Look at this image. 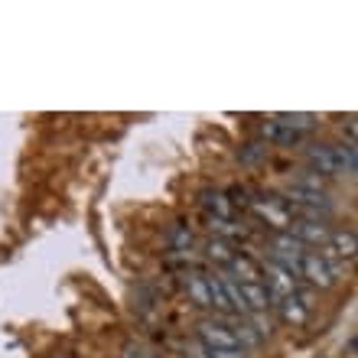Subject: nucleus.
Returning a JSON list of instances; mask_svg holds the SVG:
<instances>
[{
    "label": "nucleus",
    "instance_id": "1",
    "mask_svg": "<svg viewBox=\"0 0 358 358\" xmlns=\"http://www.w3.org/2000/svg\"><path fill=\"white\" fill-rule=\"evenodd\" d=\"M199 342H202V349L245 352L235 336V329H231V320H225V316H212V320L199 322Z\"/></svg>",
    "mask_w": 358,
    "mask_h": 358
},
{
    "label": "nucleus",
    "instance_id": "2",
    "mask_svg": "<svg viewBox=\"0 0 358 358\" xmlns=\"http://www.w3.org/2000/svg\"><path fill=\"white\" fill-rule=\"evenodd\" d=\"M248 208H251L261 222H267V225L273 228V235H277V231H287L293 222L290 206H287L283 196H264V192H261V196L248 199Z\"/></svg>",
    "mask_w": 358,
    "mask_h": 358
},
{
    "label": "nucleus",
    "instance_id": "3",
    "mask_svg": "<svg viewBox=\"0 0 358 358\" xmlns=\"http://www.w3.org/2000/svg\"><path fill=\"white\" fill-rule=\"evenodd\" d=\"M303 255H306V248H303L290 231H277V235H271V261L273 264H280L283 271H290L293 277H300Z\"/></svg>",
    "mask_w": 358,
    "mask_h": 358
},
{
    "label": "nucleus",
    "instance_id": "4",
    "mask_svg": "<svg viewBox=\"0 0 358 358\" xmlns=\"http://www.w3.org/2000/svg\"><path fill=\"white\" fill-rule=\"evenodd\" d=\"M277 313H280V320L287 322V326H293V329L306 326V320H310V313H313V287H296L287 300L277 303Z\"/></svg>",
    "mask_w": 358,
    "mask_h": 358
},
{
    "label": "nucleus",
    "instance_id": "5",
    "mask_svg": "<svg viewBox=\"0 0 358 358\" xmlns=\"http://www.w3.org/2000/svg\"><path fill=\"white\" fill-rule=\"evenodd\" d=\"M264 277H267L264 290H267V296H271V306L287 300V296L300 287V277H293L290 271H283V267L273 264V261H264V264H261V280H264Z\"/></svg>",
    "mask_w": 358,
    "mask_h": 358
},
{
    "label": "nucleus",
    "instance_id": "6",
    "mask_svg": "<svg viewBox=\"0 0 358 358\" xmlns=\"http://www.w3.org/2000/svg\"><path fill=\"white\" fill-rule=\"evenodd\" d=\"M300 280H306L313 290H316V287H320V290H329L332 283H336V277L329 273V267H326L320 251H306L300 261Z\"/></svg>",
    "mask_w": 358,
    "mask_h": 358
},
{
    "label": "nucleus",
    "instance_id": "7",
    "mask_svg": "<svg viewBox=\"0 0 358 358\" xmlns=\"http://www.w3.org/2000/svg\"><path fill=\"white\" fill-rule=\"evenodd\" d=\"M287 231H290L303 248H326L329 245V235H332L329 222H300V218H293Z\"/></svg>",
    "mask_w": 358,
    "mask_h": 358
},
{
    "label": "nucleus",
    "instance_id": "8",
    "mask_svg": "<svg viewBox=\"0 0 358 358\" xmlns=\"http://www.w3.org/2000/svg\"><path fill=\"white\" fill-rule=\"evenodd\" d=\"M306 163H310V173H316L322 179L339 176V160H336L332 143H313V147H306Z\"/></svg>",
    "mask_w": 358,
    "mask_h": 358
},
{
    "label": "nucleus",
    "instance_id": "9",
    "mask_svg": "<svg viewBox=\"0 0 358 358\" xmlns=\"http://www.w3.org/2000/svg\"><path fill=\"white\" fill-rule=\"evenodd\" d=\"M238 293H241L245 316H261L271 310V296H267L264 283H238Z\"/></svg>",
    "mask_w": 358,
    "mask_h": 358
},
{
    "label": "nucleus",
    "instance_id": "10",
    "mask_svg": "<svg viewBox=\"0 0 358 358\" xmlns=\"http://www.w3.org/2000/svg\"><path fill=\"white\" fill-rule=\"evenodd\" d=\"M228 277H235L238 283H264L261 280V264H257L251 255H245V251H235V257H231V264L225 267Z\"/></svg>",
    "mask_w": 358,
    "mask_h": 358
},
{
    "label": "nucleus",
    "instance_id": "11",
    "mask_svg": "<svg viewBox=\"0 0 358 358\" xmlns=\"http://www.w3.org/2000/svg\"><path fill=\"white\" fill-rule=\"evenodd\" d=\"M332 251V255L339 257V261H355V251H358V238H355V231L352 228H336L329 235V245H326Z\"/></svg>",
    "mask_w": 358,
    "mask_h": 358
},
{
    "label": "nucleus",
    "instance_id": "12",
    "mask_svg": "<svg viewBox=\"0 0 358 358\" xmlns=\"http://www.w3.org/2000/svg\"><path fill=\"white\" fill-rule=\"evenodd\" d=\"M202 208L208 212V218H225V222L235 218V206H231V199L222 189H206L202 192Z\"/></svg>",
    "mask_w": 358,
    "mask_h": 358
},
{
    "label": "nucleus",
    "instance_id": "13",
    "mask_svg": "<svg viewBox=\"0 0 358 358\" xmlns=\"http://www.w3.org/2000/svg\"><path fill=\"white\" fill-rule=\"evenodd\" d=\"M182 287H186L189 300L196 303L199 310H212V306H208V287H206V273H199V271H189V273H182Z\"/></svg>",
    "mask_w": 358,
    "mask_h": 358
},
{
    "label": "nucleus",
    "instance_id": "14",
    "mask_svg": "<svg viewBox=\"0 0 358 358\" xmlns=\"http://www.w3.org/2000/svg\"><path fill=\"white\" fill-rule=\"evenodd\" d=\"M326 192V179L316 176V173H300V176L290 182V189H287V196H322Z\"/></svg>",
    "mask_w": 358,
    "mask_h": 358
},
{
    "label": "nucleus",
    "instance_id": "15",
    "mask_svg": "<svg viewBox=\"0 0 358 358\" xmlns=\"http://www.w3.org/2000/svg\"><path fill=\"white\" fill-rule=\"evenodd\" d=\"M206 257L208 261H215L218 267H228L231 264V257H235L231 241H225V238H208L206 241Z\"/></svg>",
    "mask_w": 358,
    "mask_h": 358
},
{
    "label": "nucleus",
    "instance_id": "16",
    "mask_svg": "<svg viewBox=\"0 0 358 358\" xmlns=\"http://www.w3.org/2000/svg\"><path fill=\"white\" fill-rule=\"evenodd\" d=\"M273 124H280L287 131H296V134H310L316 131V117L313 114H277Z\"/></svg>",
    "mask_w": 358,
    "mask_h": 358
},
{
    "label": "nucleus",
    "instance_id": "17",
    "mask_svg": "<svg viewBox=\"0 0 358 358\" xmlns=\"http://www.w3.org/2000/svg\"><path fill=\"white\" fill-rule=\"evenodd\" d=\"M166 245H170V251H176V255H186L189 248H192V231H189L186 222H176V225L170 228Z\"/></svg>",
    "mask_w": 358,
    "mask_h": 358
},
{
    "label": "nucleus",
    "instance_id": "18",
    "mask_svg": "<svg viewBox=\"0 0 358 358\" xmlns=\"http://www.w3.org/2000/svg\"><path fill=\"white\" fill-rule=\"evenodd\" d=\"M332 150H336V160H339V173H345V176H355V170H358V150H355V141L339 143V147H332Z\"/></svg>",
    "mask_w": 358,
    "mask_h": 358
},
{
    "label": "nucleus",
    "instance_id": "19",
    "mask_svg": "<svg viewBox=\"0 0 358 358\" xmlns=\"http://www.w3.org/2000/svg\"><path fill=\"white\" fill-rule=\"evenodd\" d=\"M124 358H163L160 352H153L150 345H141V342H127L124 345Z\"/></svg>",
    "mask_w": 358,
    "mask_h": 358
},
{
    "label": "nucleus",
    "instance_id": "20",
    "mask_svg": "<svg viewBox=\"0 0 358 358\" xmlns=\"http://www.w3.org/2000/svg\"><path fill=\"white\" fill-rule=\"evenodd\" d=\"M206 358H245V352H228V349H202Z\"/></svg>",
    "mask_w": 358,
    "mask_h": 358
}]
</instances>
